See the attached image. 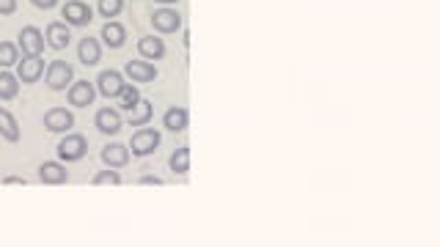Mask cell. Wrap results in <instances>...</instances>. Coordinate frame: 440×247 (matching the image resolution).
Here are the masks:
<instances>
[{"instance_id": "484cf974", "label": "cell", "mask_w": 440, "mask_h": 247, "mask_svg": "<svg viewBox=\"0 0 440 247\" xmlns=\"http://www.w3.org/2000/svg\"><path fill=\"white\" fill-rule=\"evenodd\" d=\"M94 187H102V184H110V187H119L122 184V176L116 173V167H108V170H99L94 179H91Z\"/></svg>"}, {"instance_id": "1f68e13d", "label": "cell", "mask_w": 440, "mask_h": 247, "mask_svg": "<svg viewBox=\"0 0 440 247\" xmlns=\"http://www.w3.org/2000/svg\"><path fill=\"white\" fill-rule=\"evenodd\" d=\"M154 3H160V6H174V3H179V0H154Z\"/></svg>"}, {"instance_id": "8992f818", "label": "cell", "mask_w": 440, "mask_h": 247, "mask_svg": "<svg viewBox=\"0 0 440 247\" xmlns=\"http://www.w3.org/2000/svg\"><path fill=\"white\" fill-rule=\"evenodd\" d=\"M152 25H154V31L163 33V36L176 33V31H182V14H179L176 8H171V6H163V8H157V11L152 14Z\"/></svg>"}, {"instance_id": "8fae6325", "label": "cell", "mask_w": 440, "mask_h": 247, "mask_svg": "<svg viewBox=\"0 0 440 247\" xmlns=\"http://www.w3.org/2000/svg\"><path fill=\"white\" fill-rule=\"evenodd\" d=\"M124 75H127L132 82H154L160 72H157V66H154L152 61L135 58V61H127V66H124Z\"/></svg>"}, {"instance_id": "e0dca14e", "label": "cell", "mask_w": 440, "mask_h": 247, "mask_svg": "<svg viewBox=\"0 0 440 247\" xmlns=\"http://www.w3.org/2000/svg\"><path fill=\"white\" fill-rule=\"evenodd\" d=\"M102 41H105L110 50H119V47H124V44H127V28H124L122 22H113V20H108V22L102 25Z\"/></svg>"}, {"instance_id": "4dcf8cb0", "label": "cell", "mask_w": 440, "mask_h": 247, "mask_svg": "<svg viewBox=\"0 0 440 247\" xmlns=\"http://www.w3.org/2000/svg\"><path fill=\"white\" fill-rule=\"evenodd\" d=\"M3 184H22V187H25V179H22V176H6Z\"/></svg>"}, {"instance_id": "2e32d148", "label": "cell", "mask_w": 440, "mask_h": 247, "mask_svg": "<svg viewBox=\"0 0 440 247\" xmlns=\"http://www.w3.org/2000/svg\"><path fill=\"white\" fill-rule=\"evenodd\" d=\"M78 58H80L83 66H96L102 61V44H99V39H94V36L80 39V44H78Z\"/></svg>"}, {"instance_id": "277c9868", "label": "cell", "mask_w": 440, "mask_h": 247, "mask_svg": "<svg viewBox=\"0 0 440 247\" xmlns=\"http://www.w3.org/2000/svg\"><path fill=\"white\" fill-rule=\"evenodd\" d=\"M17 47L25 58H39L44 52V33L36 28V25H25L20 31V39H17Z\"/></svg>"}, {"instance_id": "cb8c5ba5", "label": "cell", "mask_w": 440, "mask_h": 247, "mask_svg": "<svg viewBox=\"0 0 440 247\" xmlns=\"http://www.w3.org/2000/svg\"><path fill=\"white\" fill-rule=\"evenodd\" d=\"M20 61V47L14 41H0V69H11Z\"/></svg>"}, {"instance_id": "f546056e", "label": "cell", "mask_w": 440, "mask_h": 247, "mask_svg": "<svg viewBox=\"0 0 440 247\" xmlns=\"http://www.w3.org/2000/svg\"><path fill=\"white\" fill-rule=\"evenodd\" d=\"M138 184H154V187H160L163 184V179L160 176H140V181Z\"/></svg>"}, {"instance_id": "d6986e66", "label": "cell", "mask_w": 440, "mask_h": 247, "mask_svg": "<svg viewBox=\"0 0 440 247\" xmlns=\"http://www.w3.org/2000/svg\"><path fill=\"white\" fill-rule=\"evenodd\" d=\"M187 123H190V113H187V107H168L166 110V116H163V126L168 129V132H184L187 129Z\"/></svg>"}, {"instance_id": "6da1fadb", "label": "cell", "mask_w": 440, "mask_h": 247, "mask_svg": "<svg viewBox=\"0 0 440 247\" xmlns=\"http://www.w3.org/2000/svg\"><path fill=\"white\" fill-rule=\"evenodd\" d=\"M163 143V135L152 126H138V132H132V140H130V154L132 157H149L160 149Z\"/></svg>"}, {"instance_id": "5bb4252c", "label": "cell", "mask_w": 440, "mask_h": 247, "mask_svg": "<svg viewBox=\"0 0 440 247\" xmlns=\"http://www.w3.org/2000/svg\"><path fill=\"white\" fill-rule=\"evenodd\" d=\"M44 39H47V44H50L52 50H66L69 41H72V31H69L66 22H50V25L44 28Z\"/></svg>"}, {"instance_id": "f1b7e54d", "label": "cell", "mask_w": 440, "mask_h": 247, "mask_svg": "<svg viewBox=\"0 0 440 247\" xmlns=\"http://www.w3.org/2000/svg\"><path fill=\"white\" fill-rule=\"evenodd\" d=\"M36 8H42V11H50V8H55L58 6V0H31Z\"/></svg>"}, {"instance_id": "7402d4cb", "label": "cell", "mask_w": 440, "mask_h": 247, "mask_svg": "<svg viewBox=\"0 0 440 247\" xmlns=\"http://www.w3.org/2000/svg\"><path fill=\"white\" fill-rule=\"evenodd\" d=\"M0 135H3L8 143H20V123H17V119H14L8 110H3V107H0Z\"/></svg>"}, {"instance_id": "ffe728a7", "label": "cell", "mask_w": 440, "mask_h": 247, "mask_svg": "<svg viewBox=\"0 0 440 247\" xmlns=\"http://www.w3.org/2000/svg\"><path fill=\"white\" fill-rule=\"evenodd\" d=\"M152 116H154L152 102H149V99H140V102H138V105L130 110V119H127V123H130L132 129H138V126H146V123L152 121Z\"/></svg>"}, {"instance_id": "52a82bcc", "label": "cell", "mask_w": 440, "mask_h": 247, "mask_svg": "<svg viewBox=\"0 0 440 247\" xmlns=\"http://www.w3.org/2000/svg\"><path fill=\"white\" fill-rule=\"evenodd\" d=\"M61 14H64V22H66V25H75V28H83V25H88V22L94 20L91 6L83 3V0H66V6L61 8Z\"/></svg>"}, {"instance_id": "ba28073f", "label": "cell", "mask_w": 440, "mask_h": 247, "mask_svg": "<svg viewBox=\"0 0 440 247\" xmlns=\"http://www.w3.org/2000/svg\"><path fill=\"white\" fill-rule=\"evenodd\" d=\"M96 99V85L88 80H75L66 88V102L72 107H88Z\"/></svg>"}, {"instance_id": "7c38bea8", "label": "cell", "mask_w": 440, "mask_h": 247, "mask_svg": "<svg viewBox=\"0 0 440 247\" xmlns=\"http://www.w3.org/2000/svg\"><path fill=\"white\" fill-rule=\"evenodd\" d=\"M122 113L119 110H113V107H102V110H96V116H94V126H96V132H102V135H116L119 129H122Z\"/></svg>"}, {"instance_id": "ac0fdd59", "label": "cell", "mask_w": 440, "mask_h": 247, "mask_svg": "<svg viewBox=\"0 0 440 247\" xmlns=\"http://www.w3.org/2000/svg\"><path fill=\"white\" fill-rule=\"evenodd\" d=\"M39 179H42V184H66L69 173H66L61 160L58 163H42L39 165Z\"/></svg>"}, {"instance_id": "44dd1931", "label": "cell", "mask_w": 440, "mask_h": 247, "mask_svg": "<svg viewBox=\"0 0 440 247\" xmlns=\"http://www.w3.org/2000/svg\"><path fill=\"white\" fill-rule=\"evenodd\" d=\"M20 93V80L8 69H0V102H11Z\"/></svg>"}, {"instance_id": "603a6c76", "label": "cell", "mask_w": 440, "mask_h": 247, "mask_svg": "<svg viewBox=\"0 0 440 247\" xmlns=\"http://www.w3.org/2000/svg\"><path fill=\"white\" fill-rule=\"evenodd\" d=\"M168 167L174 170L176 176H184V173L190 170V149H187V146H179L174 154H171V160H168Z\"/></svg>"}, {"instance_id": "4fadbf2b", "label": "cell", "mask_w": 440, "mask_h": 247, "mask_svg": "<svg viewBox=\"0 0 440 247\" xmlns=\"http://www.w3.org/2000/svg\"><path fill=\"white\" fill-rule=\"evenodd\" d=\"M102 163L108 165V167H127L130 165V146H124V143H108L105 149H102Z\"/></svg>"}, {"instance_id": "9c48e42d", "label": "cell", "mask_w": 440, "mask_h": 247, "mask_svg": "<svg viewBox=\"0 0 440 247\" xmlns=\"http://www.w3.org/2000/svg\"><path fill=\"white\" fill-rule=\"evenodd\" d=\"M44 63L42 61V55L39 58H25L22 55V61H17V80L20 82H25V85H34V82H39L44 77Z\"/></svg>"}, {"instance_id": "3957f363", "label": "cell", "mask_w": 440, "mask_h": 247, "mask_svg": "<svg viewBox=\"0 0 440 247\" xmlns=\"http://www.w3.org/2000/svg\"><path fill=\"white\" fill-rule=\"evenodd\" d=\"M44 82L50 91H66L75 82V66L66 61H52L44 69Z\"/></svg>"}, {"instance_id": "9a60e30c", "label": "cell", "mask_w": 440, "mask_h": 247, "mask_svg": "<svg viewBox=\"0 0 440 247\" xmlns=\"http://www.w3.org/2000/svg\"><path fill=\"white\" fill-rule=\"evenodd\" d=\"M138 52H140V58L143 61H163L166 58V41L160 39V36H143V39L138 41Z\"/></svg>"}, {"instance_id": "4316f807", "label": "cell", "mask_w": 440, "mask_h": 247, "mask_svg": "<svg viewBox=\"0 0 440 247\" xmlns=\"http://www.w3.org/2000/svg\"><path fill=\"white\" fill-rule=\"evenodd\" d=\"M124 11V0H99V14L105 20H116Z\"/></svg>"}, {"instance_id": "d4e9b609", "label": "cell", "mask_w": 440, "mask_h": 247, "mask_svg": "<svg viewBox=\"0 0 440 247\" xmlns=\"http://www.w3.org/2000/svg\"><path fill=\"white\" fill-rule=\"evenodd\" d=\"M140 88H132V85H124L122 93H119V110H132L138 102H140Z\"/></svg>"}, {"instance_id": "5b68a950", "label": "cell", "mask_w": 440, "mask_h": 247, "mask_svg": "<svg viewBox=\"0 0 440 247\" xmlns=\"http://www.w3.org/2000/svg\"><path fill=\"white\" fill-rule=\"evenodd\" d=\"M94 85H96V93H102L105 99H119V93H122V88H124L127 82H124V75H122V72H116V69H102Z\"/></svg>"}, {"instance_id": "83f0119b", "label": "cell", "mask_w": 440, "mask_h": 247, "mask_svg": "<svg viewBox=\"0 0 440 247\" xmlns=\"http://www.w3.org/2000/svg\"><path fill=\"white\" fill-rule=\"evenodd\" d=\"M17 11V0H0V17H11Z\"/></svg>"}, {"instance_id": "30bf717a", "label": "cell", "mask_w": 440, "mask_h": 247, "mask_svg": "<svg viewBox=\"0 0 440 247\" xmlns=\"http://www.w3.org/2000/svg\"><path fill=\"white\" fill-rule=\"evenodd\" d=\"M75 126V113L66 110V107H52L44 113V129L47 132H69Z\"/></svg>"}, {"instance_id": "7a4b0ae2", "label": "cell", "mask_w": 440, "mask_h": 247, "mask_svg": "<svg viewBox=\"0 0 440 247\" xmlns=\"http://www.w3.org/2000/svg\"><path fill=\"white\" fill-rule=\"evenodd\" d=\"M58 160L61 163H80L88 154V137L80 135V132H69L66 137H61L58 143Z\"/></svg>"}]
</instances>
